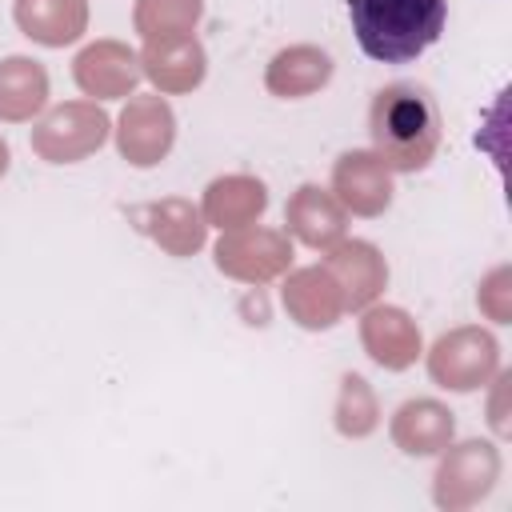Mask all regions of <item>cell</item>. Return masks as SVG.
I'll return each instance as SVG.
<instances>
[{"instance_id": "cell-1", "label": "cell", "mask_w": 512, "mask_h": 512, "mask_svg": "<svg viewBox=\"0 0 512 512\" xmlns=\"http://www.w3.org/2000/svg\"><path fill=\"white\" fill-rule=\"evenodd\" d=\"M368 136H372V152L384 160L388 172H420L432 164L440 148L444 120L424 84L396 80L372 96Z\"/></svg>"}, {"instance_id": "cell-2", "label": "cell", "mask_w": 512, "mask_h": 512, "mask_svg": "<svg viewBox=\"0 0 512 512\" xmlns=\"http://www.w3.org/2000/svg\"><path fill=\"white\" fill-rule=\"evenodd\" d=\"M348 20L364 56L408 64L440 40L448 0H348Z\"/></svg>"}, {"instance_id": "cell-3", "label": "cell", "mask_w": 512, "mask_h": 512, "mask_svg": "<svg viewBox=\"0 0 512 512\" xmlns=\"http://www.w3.org/2000/svg\"><path fill=\"white\" fill-rule=\"evenodd\" d=\"M500 472H504V460L492 440L472 436V440L448 444L432 476V500L444 512H468L492 496Z\"/></svg>"}, {"instance_id": "cell-4", "label": "cell", "mask_w": 512, "mask_h": 512, "mask_svg": "<svg viewBox=\"0 0 512 512\" xmlns=\"http://www.w3.org/2000/svg\"><path fill=\"white\" fill-rule=\"evenodd\" d=\"M424 360H428L432 384H440L444 392H476V388H488L492 376L500 372V344L488 328L460 324L436 336Z\"/></svg>"}, {"instance_id": "cell-5", "label": "cell", "mask_w": 512, "mask_h": 512, "mask_svg": "<svg viewBox=\"0 0 512 512\" xmlns=\"http://www.w3.org/2000/svg\"><path fill=\"white\" fill-rule=\"evenodd\" d=\"M108 132H112V120L96 100H68L48 108L32 124V152L48 164H76L100 152Z\"/></svg>"}, {"instance_id": "cell-6", "label": "cell", "mask_w": 512, "mask_h": 512, "mask_svg": "<svg viewBox=\"0 0 512 512\" xmlns=\"http://www.w3.org/2000/svg\"><path fill=\"white\" fill-rule=\"evenodd\" d=\"M292 236L280 228H264V224H244L232 232H220L216 248H212V264L216 272H224L228 280L240 284H268L276 276H284L292 268Z\"/></svg>"}, {"instance_id": "cell-7", "label": "cell", "mask_w": 512, "mask_h": 512, "mask_svg": "<svg viewBox=\"0 0 512 512\" xmlns=\"http://www.w3.org/2000/svg\"><path fill=\"white\" fill-rule=\"evenodd\" d=\"M112 132H116V152L132 168H156L176 144V112L160 92L128 96Z\"/></svg>"}, {"instance_id": "cell-8", "label": "cell", "mask_w": 512, "mask_h": 512, "mask_svg": "<svg viewBox=\"0 0 512 512\" xmlns=\"http://www.w3.org/2000/svg\"><path fill=\"white\" fill-rule=\"evenodd\" d=\"M72 80L84 96L100 100H124L136 92V84L144 80L140 68V52L128 48L124 40H92L76 52L72 60Z\"/></svg>"}, {"instance_id": "cell-9", "label": "cell", "mask_w": 512, "mask_h": 512, "mask_svg": "<svg viewBox=\"0 0 512 512\" xmlns=\"http://www.w3.org/2000/svg\"><path fill=\"white\" fill-rule=\"evenodd\" d=\"M332 196L352 216H384L392 208L396 184L372 148H348L332 164Z\"/></svg>"}, {"instance_id": "cell-10", "label": "cell", "mask_w": 512, "mask_h": 512, "mask_svg": "<svg viewBox=\"0 0 512 512\" xmlns=\"http://www.w3.org/2000/svg\"><path fill=\"white\" fill-rule=\"evenodd\" d=\"M360 344L384 372H404L424 356L420 324L396 304H368L360 312Z\"/></svg>"}, {"instance_id": "cell-11", "label": "cell", "mask_w": 512, "mask_h": 512, "mask_svg": "<svg viewBox=\"0 0 512 512\" xmlns=\"http://www.w3.org/2000/svg\"><path fill=\"white\" fill-rule=\"evenodd\" d=\"M280 300H284V312L308 328V332H328L340 324V316L348 312L344 308V292L336 284V276L324 268V264H308V268H288L284 276V288H280Z\"/></svg>"}, {"instance_id": "cell-12", "label": "cell", "mask_w": 512, "mask_h": 512, "mask_svg": "<svg viewBox=\"0 0 512 512\" xmlns=\"http://www.w3.org/2000/svg\"><path fill=\"white\" fill-rule=\"evenodd\" d=\"M140 68L152 80V88L160 96H180L204 84L208 76V52L196 40V32L188 36H164V40H144L140 48Z\"/></svg>"}, {"instance_id": "cell-13", "label": "cell", "mask_w": 512, "mask_h": 512, "mask_svg": "<svg viewBox=\"0 0 512 512\" xmlns=\"http://www.w3.org/2000/svg\"><path fill=\"white\" fill-rule=\"evenodd\" d=\"M324 268L344 292V308L364 312L388 288V260L372 240H336L324 256Z\"/></svg>"}, {"instance_id": "cell-14", "label": "cell", "mask_w": 512, "mask_h": 512, "mask_svg": "<svg viewBox=\"0 0 512 512\" xmlns=\"http://www.w3.org/2000/svg\"><path fill=\"white\" fill-rule=\"evenodd\" d=\"M284 232L304 244V248H316V252H328L336 240H344L348 232V212L344 204L332 196V188H320V184H300L288 204H284Z\"/></svg>"}, {"instance_id": "cell-15", "label": "cell", "mask_w": 512, "mask_h": 512, "mask_svg": "<svg viewBox=\"0 0 512 512\" xmlns=\"http://www.w3.org/2000/svg\"><path fill=\"white\" fill-rule=\"evenodd\" d=\"M388 432L404 456H440L456 440V416L448 404L432 396H416L392 412Z\"/></svg>"}, {"instance_id": "cell-16", "label": "cell", "mask_w": 512, "mask_h": 512, "mask_svg": "<svg viewBox=\"0 0 512 512\" xmlns=\"http://www.w3.org/2000/svg\"><path fill=\"white\" fill-rule=\"evenodd\" d=\"M136 220L152 236V244L160 252L176 256V260L196 256L204 248V240H208V224H204L200 208L192 200H184V196H160V200L144 204L136 212Z\"/></svg>"}, {"instance_id": "cell-17", "label": "cell", "mask_w": 512, "mask_h": 512, "mask_svg": "<svg viewBox=\"0 0 512 512\" xmlns=\"http://www.w3.org/2000/svg\"><path fill=\"white\" fill-rule=\"evenodd\" d=\"M264 208H268V184L260 176H248V172L216 176L204 188V200H200L204 224L208 228H220V232L256 224L264 216Z\"/></svg>"}, {"instance_id": "cell-18", "label": "cell", "mask_w": 512, "mask_h": 512, "mask_svg": "<svg viewBox=\"0 0 512 512\" xmlns=\"http://www.w3.org/2000/svg\"><path fill=\"white\" fill-rule=\"evenodd\" d=\"M336 64L320 44H288L264 68V88L276 100H304L332 80Z\"/></svg>"}, {"instance_id": "cell-19", "label": "cell", "mask_w": 512, "mask_h": 512, "mask_svg": "<svg viewBox=\"0 0 512 512\" xmlns=\"http://www.w3.org/2000/svg\"><path fill=\"white\" fill-rule=\"evenodd\" d=\"M12 20L40 48H68L88 32V0H12Z\"/></svg>"}, {"instance_id": "cell-20", "label": "cell", "mask_w": 512, "mask_h": 512, "mask_svg": "<svg viewBox=\"0 0 512 512\" xmlns=\"http://www.w3.org/2000/svg\"><path fill=\"white\" fill-rule=\"evenodd\" d=\"M48 108V68L32 56L0 60V120L28 124Z\"/></svg>"}, {"instance_id": "cell-21", "label": "cell", "mask_w": 512, "mask_h": 512, "mask_svg": "<svg viewBox=\"0 0 512 512\" xmlns=\"http://www.w3.org/2000/svg\"><path fill=\"white\" fill-rule=\"evenodd\" d=\"M332 424L344 440H364L380 428V400L360 372H344L332 404Z\"/></svg>"}, {"instance_id": "cell-22", "label": "cell", "mask_w": 512, "mask_h": 512, "mask_svg": "<svg viewBox=\"0 0 512 512\" xmlns=\"http://www.w3.org/2000/svg\"><path fill=\"white\" fill-rule=\"evenodd\" d=\"M200 16H204V0H136L132 28L140 40L188 36V32H196Z\"/></svg>"}, {"instance_id": "cell-23", "label": "cell", "mask_w": 512, "mask_h": 512, "mask_svg": "<svg viewBox=\"0 0 512 512\" xmlns=\"http://www.w3.org/2000/svg\"><path fill=\"white\" fill-rule=\"evenodd\" d=\"M476 308H480L488 320H496V324H508V320H512V272H508V264L492 268V272L480 280Z\"/></svg>"}, {"instance_id": "cell-24", "label": "cell", "mask_w": 512, "mask_h": 512, "mask_svg": "<svg viewBox=\"0 0 512 512\" xmlns=\"http://www.w3.org/2000/svg\"><path fill=\"white\" fill-rule=\"evenodd\" d=\"M492 384H496V400H492V424H496V432L504 436V432H508V424H504V416H500V412H504V388H508V372H496V376H492Z\"/></svg>"}, {"instance_id": "cell-25", "label": "cell", "mask_w": 512, "mask_h": 512, "mask_svg": "<svg viewBox=\"0 0 512 512\" xmlns=\"http://www.w3.org/2000/svg\"><path fill=\"white\" fill-rule=\"evenodd\" d=\"M8 168H12V148H8V140L0 136V180L8 176Z\"/></svg>"}]
</instances>
